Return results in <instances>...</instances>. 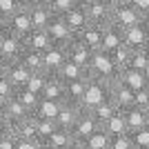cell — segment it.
Returning a JSON list of instances; mask_svg holds the SVG:
<instances>
[{
	"label": "cell",
	"mask_w": 149,
	"mask_h": 149,
	"mask_svg": "<svg viewBox=\"0 0 149 149\" xmlns=\"http://www.w3.org/2000/svg\"><path fill=\"white\" fill-rule=\"evenodd\" d=\"M0 93H2V96H7V98H11L13 93H16V87L9 82V78L5 76V71H2V69H0Z\"/></svg>",
	"instance_id": "obj_41"
},
{
	"label": "cell",
	"mask_w": 149,
	"mask_h": 149,
	"mask_svg": "<svg viewBox=\"0 0 149 149\" xmlns=\"http://www.w3.org/2000/svg\"><path fill=\"white\" fill-rule=\"evenodd\" d=\"M5 27L13 33H18L20 38H25L33 25H31V16H29V9L25 7H16L11 13H7V20H5Z\"/></svg>",
	"instance_id": "obj_4"
},
{
	"label": "cell",
	"mask_w": 149,
	"mask_h": 149,
	"mask_svg": "<svg viewBox=\"0 0 149 149\" xmlns=\"http://www.w3.org/2000/svg\"><path fill=\"white\" fill-rule=\"evenodd\" d=\"M143 20H145V16L131 2H127V0H123L120 5H116L113 11H111V22L116 27H120L123 31L134 27V25H138V22H143Z\"/></svg>",
	"instance_id": "obj_2"
},
{
	"label": "cell",
	"mask_w": 149,
	"mask_h": 149,
	"mask_svg": "<svg viewBox=\"0 0 149 149\" xmlns=\"http://www.w3.org/2000/svg\"><path fill=\"white\" fill-rule=\"evenodd\" d=\"M16 98L22 102V105L29 109L31 113L38 109V105H40V93H36V91H31V89H27V87H20V89H16V93H13Z\"/></svg>",
	"instance_id": "obj_33"
},
{
	"label": "cell",
	"mask_w": 149,
	"mask_h": 149,
	"mask_svg": "<svg viewBox=\"0 0 149 149\" xmlns=\"http://www.w3.org/2000/svg\"><path fill=\"white\" fill-rule=\"evenodd\" d=\"M47 76L49 74H45V71L31 74L29 82H27V89H31V91H36V93H42V87H45V82H47Z\"/></svg>",
	"instance_id": "obj_39"
},
{
	"label": "cell",
	"mask_w": 149,
	"mask_h": 149,
	"mask_svg": "<svg viewBox=\"0 0 149 149\" xmlns=\"http://www.w3.org/2000/svg\"><path fill=\"white\" fill-rule=\"evenodd\" d=\"M100 127H102V125L98 123V118H96L91 111L82 109L80 118H78V123H76V125H74V129H71V136H74L76 143H85V140H87L91 134H96Z\"/></svg>",
	"instance_id": "obj_6"
},
{
	"label": "cell",
	"mask_w": 149,
	"mask_h": 149,
	"mask_svg": "<svg viewBox=\"0 0 149 149\" xmlns=\"http://www.w3.org/2000/svg\"><path fill=\"white\" fill-rule=\"evenodd\" d=\"M87 80H74V82H67V100L74 102V105H80L82 107V98H85V91H87Z\"/></svg>",
	"instance_id": "obj_31"
},
{
	"label": "cell",
	"mask_w": 149,
	"mask_h": 149,
	"mask_svg": "<svg viewBox=\"0 0 149 149\" xmlns=\"http://www.w3.org/2000/svg\"><path fill=\"white\" fill-rule=\"evenodd\" d=\"M40 96H42V98H47V100H58V102H65V100H67V85H65V82H62L56 74H49Z\"/></svg>",
	"instance_id": "obj_14"
},
{
	"label": "cell",
	"mask_w": 149,
	"mask_h": 149,
	"mask_svg": "<svg viewBox=\"0 0 149 149\" xmlns=\"http://www.w3.org/2000/svg\"><path fill=\"white\" fill-rule=\"evenodd\" d=\"M74 143L76 140H74V136H71V131L58 127L49 138H45V149H69Z\"/></svg>",
	"instance_id": "obj_24"
},
{
	"label": "cell",
	"mask_w": 149,
	"mask_h": 149,
	"mask_svg": "<svg viewBox=\"0 0 149 149\" xmlns=\"http://www.w3.org/2000/svg\"><path fill=\"white\" fill-rule=\"evenodd\" d=\"M107 98H109V87L102 80H98V78H89L87 91H85V98H82V109L91 111L93 107H98Z\"/></svg>",
	"instance_id": "obj_7"
},
{
	"label": "cell",
	"mask_w": 149,
	"mask_h": 149,
	"mask_svg": "<svg viewBox=\"0 0 149 149\" xmlns=\"http://www.w3.org/2000/svg\"><path fill=\"white\" fill-rule=\"evenodd\" d=\"M145 49H147V51H149V45H147V47H145Z\"/></svg>",
	"instance_id": "obj_52"
},
{
	"label": "cell",
	"mask_w": 149,
	"mask_h": 149,
	"mask_svg": "<svg viewBox=\"0 0 149 149\" xmlns=\"http://www.w3.org/2000/svg\"><path fill=\"white\" fill-rule=\"evenodd\" d=\"M118 111H120V109H118V105H116V102H113L111 98L102 100V102H100L98 107H93V109H91V113L96 116V118H98V123H100V125H105L107 120L111 118V116H116Z\"/></svg>",
	"instance_id": "obj_29"
},
{
	"label": "cell",
	"mask_w": 149,
	"mask_h": 149,
	"mask_svg": "<svg viewBox=\"0 0 149 149\" xmlns=\"http://www.w3.org/2000/svg\"><path fill=\"white\" fill-rule=\"evenodd\" d=\"M120 45H125L123 40V29L120 27H116L113 22H109V25L102 27V51H116L120 47Z\"/></svg>",
	"instance_id": "obj_20"
},
{
	"label": "cell",
	"mask_w": 149,
	"mask_h": 149,
	"mask_svg": "<svg viewBox=\"0 0 149 149\" xmlns=\"http://www.w3.org/2000/svg\"><path fill=\"white\" fill-rule=\"evenodd\" d=\"M11 131L16 138H38V116L36 113H29L25 120L13 125Z\"/></svg>",
	"instance_id": "obj_23"
},
{
	"label": "cell",
	"mask_w": 149,
	"mask_h": 149,
	"mask_svg": "<svg viewBox=\"0 0 149 149\" xmlns=\"http://www.w3.org/2000/svg\"><path fill=\"white\" fill-rule=\"evenodd\" d=\"M45 2H49V0H45Z\"/></svg>",
	"instance_id": "obj_53"
},
{
	"label": "cell",
	"mask_w": 149,
	"mask_h": 149,
	"mask_svg": "<svg viewBox=\"0 0 149 149\" xmlns=\"http://www.w3.org/2000/svg\"><path fill=\"white\" fill-rule=\"evenodd\" d=\"M5 20H7V16H5V11H2V9H0V29H2V27H5Z\"/></svg>",
	"instance_id": "obj_48"
},
{
	"label": "cell",
	"mask_w": 149,
	"mask_h": 149,
	"mask_svg": "<svg viewBox=\"0 0 149 149\" xmlns=\"http://www.w3.org/2000/svg\"><path fill=\"white\" fill-rule=\"evenodd\" d=\"M125 118H127V127H129L131 134H138V131L149 127V111L143 109V107H138V105L125 109Z\"/></svg>",
	"instance_id": "obj_15"
},
{
	"label": "cell",
	"mask_w": 149,
	"mask_h": 149,
	"mask_svg": "<svg viewBox=\"0 0 149 149\" xmlns=\"http://www.w3.org/2000/svg\"><path fill=\"white\" fill-rule=\"evenodd\" d=\"M76 38H78L89 51H100L102 49V27L100 25H91V22H89L80 33H76Z\"/></svg>",
	"instance_id": "obj_17"
},
{
	"label": "cell",
	"mask_w": 149,
	"mask_h": 149,
	"mask_svg": "<svg viewBox=\"0 0 149 149\" xmlns=\"http://www.w3.org/2000/svg\"><path fill=\"white\" fill-rule=\"evenodd\" d=\"M2 71H5V76L9 78V82H11L16 89L27 87V82H29V78H31V69L27 67L20 58L18 60H9L5 67H2Z\"/></svg>",
	"instance_id": "obj_11"
},
{
	"label": "cell",
	"mask_w": 149,
	"mask_h": 149,
	"mask_svg": "<svg viewBox=\"0 0 149 149\" xmlns=\"http://www.w3.org/2000/svg\"><path fill=\"white\" fill-rule=\"evenodd\" d=\"M38 2H42V0H16V5H18V7H25V9H31V7H36Z\"/></svg>",
	"instance_id": "obj_46"
},
{
	"label": "cell",
	"mask_w": 149,
	"mask_h": 149,
	"mask_svg": "<svg viewBox=\"0 0 149 149\" xmlns=\"http://www.w3.org/2000/svg\"><path fill=\"white\" fill-rule=\"evenodd\" d=\"M56 129H58L56 120H51V118H38V138H40L42 143H45V138H49Z\"/></svg>",
	"instance_id": "obj_37"
},
{
	"label": "cell",
	"mask_w": 149,
	"mask_h": 149,
	"mask_svg": "<svg viewBox=\"0 0 149 149\" xmlns=\"http://www.w3.org/2000/svg\"><path fill=\"white\" fill-rule=\"evenodd\" d=\"M60 107L62 102H58V100H47L40 96V105H38V109L33 113H36L38 118H51V120H56V116L60 113Z\"/></svg>",
	"instance_id": "obj_30"
},
{
	"label": "cell",
	"mask_w": 149,
	"mask_h": 149,
	"mask_svg": "<svg viewBox=\"0 0 149 149\" xmlns=\"http://www.w3.org/2000/svg\"><path fill=\"white\" fill-rule=\"evenodd\" d=\"M107 5H111V7H116V5H120V2H123V0H105Z\"/></svg>",
	"instance_id": "obj_50"
},
{
	"label": "cell",
	"mask_w": 149,
	"mask_h": 149,
	"mask_svg": "<svg viewBox=\"0 0 149 149\" xmlns=\"http://www.w3.org/2000/svg\"><path fill=\"white\" fill-rule=\"evenodd\" d=\"M7 96H2V93H0V111H5V107H7Z\"/></svg>",
	"instance_id": "obj_47"
},
{
	"label": "cell",
	"mask_w": 149,
	"mask_h": 149,
	"mask_svg": "<svg viewBox=\"0 0 149 149\" xmlns=\"http://www.w3.org/2000/svg\"><path fill=\"white\" fill-rule=\"evenodd\" d=\"M42 56H45V71L47 74H58V69L69 60L67 47H62V45H51L47 51H42Z\"/></svg>",
	"instance_id": "obj_12"
},
{
	"label": "cell",
	"mask_w": 149,
	"mask_h": 149,
	"mask_svg": "<svg viewBox=\"0 0 149 149\" xmlns=\"http://www.w3.org/2000/svg\"><path fill=\"white\" fill-rule=\"evenodd\" d=\"M136 105L149 111V87H145V89H140V91H136Z\"/></svg>",
	"instance_id": "obj_42"
},
{
	"label": "cell",
	"mask_w": 149,
	"mask_h": 149,
	"mask_svg": "<svg viewBox=\"0 0 149 149\" xmlns=\"http://www.w3.org/2000/svg\"><path fill=\"white\" fill-rule=\"evenodd\" d=\"M47 33H49V38H51L54 45H62V47H69V45L74 42V38H76V33L69 29V25L65 22L62 16H54L51 25L47 27Z\"/></svg>",
	"instance_id": "obj_10"
},
{
	"label": "cell",
	"mask_w": 149,
	"mask_h": 149,
	"mask_svg": "<svg viewBox=\"0 0 149 149\" xmlns=\"http://www.w3.org/2000/svg\"><path fill=\"white\" fill-rule=\"evenodd\" d=\"M120 80L127 85L129 89H134V91H140V89L149 87V80L147 76H145V71H140V69H125V71H120Z\"/></svg>",
	"instance_id": "obj_22"
},
{
	"label": "cell",
	"mask_w": 149,
	"mask_h": 149,
	"mask_svg": "<svg viewBox=\"0 0 149 149\" xmlns=\"http://www.w3.org/2000/svg\"><path fill=\"white\" fill-rule=\"evenodd\" d=\"M9 131H11V123H9V118L5 116V111H0V136H5Z\"/></svg>",
	"instance_id": "obj_45"
},
{
	"label": "cell",
	"mask_w": 149,
	"mask_h": 149,
	"mask_svg": "<svg viewBox=\"0 0 149 149\" xmlns=\"http://www.w3.org/2000/svg\"><path fill=\"white\" fill-rule=\"evenodd\" d=\"M0 149H16V136H13V131L0 136Z\"/></svg>",
	"instance_id": "obj_43"
},
{
	"label": "cell",
	"mask_w": 149,
	"mask_h": 149,
	"mask_svg": "<svg viewBox=\"0 0 149 149\" xmlns=\"http://www.w3.org/2000/svg\"><path fill=\"white\" fill-rule=\"evenodd\" d=\"M145 149H149V147H145Z\"/></svg>",
	"instance_id": "obj_54"
},
{
	"label": "cell",
	"mask_w": 149,
	"mask_h": 149,
	"mask_svg": "<svg viewBox=\"0 0 149 149\" xmlns=\"http://www.w3.org/2000/svg\"><path fill=\"white\" fill-rule=\"evenodd\" d=\"M29 16H31V25L33 29H47L51 25V20H54V9L49 7V2H38L36 7H31L29 9Z\"/></svg>",
	"instance_id": "obj_19"
},
{
	"label": "cell",
	"mask_w": 149,
	"mask_h": 149,
	"mask_svg": "<svg viewBox=\"0 0 149 149\" xmlns=\"http://www.w3.org/2000/svg\"><path fill=\"white\" fill-rule=\"evenodd\" d=\"M109 149H138V143L134 134H120V136H111V147Z\"/></svg>",
	"instance_id": "obj_35"
},
{
	"label": "cell",
	"mask_w": 149,
	"mask_h": 149,
	"mask_svg": "<svg viewBox=\"0 0 149 149\" xmlns=\"http://www.w3.org/2000/svg\"><path fill=\"white\" fill-rule=\"evenodd\" d=\"M25 51V38H20L18 33L9 31L7 27L0 29V54L7 62L9 60H18Z\"/></svg>",
	"instance_id": "obj_3"
},
{
	"label": "cell",
	"mask_w": 149,
	"mask_h": 149,
	"mask_svg": "<svg viewBox=\"0 0 149 149\" xmlns=\"http://www.w3.org/2000/svg\"><path fill=\"white\" fill-rule=\"evenodd\" d=\"M89 74L91 78H98L102 80L109 87L113 80H118L120 78V69L116 67V62H113L111 54L109 51H93L91 54V60H89Z\"/></svg>",
	"instance_id": "obj_1"
},
{
	"label": "cell",
	"mask_w": 149,
	"mask_h": 149,
	"mask_svg": "<svg viewBox=\"0 0 149 149\" xmlns=\"http://www.w3.org/2000/svg\"><path fill=\"white\" fill-rule=\"evenodd\" d=\"M147 20H149V18H147Z\"/></svg>",
	"instance_id": "obj_55"
},
{
	"label": "cell",
	"mask_w": 149,
	"mask_h": 149,
	"mask_svg": "<svg viewBox=\"0 0 149 149\" xmlns=\"http://www.w3.org/2000/svg\"><path fill=\"white\" fill-rule=\"evenodd\" d=\"M62 18H65V22L69 25V29L74 31V33H80V31L89 25L87 9H85V5H82V0H80L76 7H71L67 13H62Z\"/></svg>",
	"instance_id": "obj_16"
},
{
	"label": "cell",
	"mask_w": 149,
	"mask_h": 149,
	"mask_svg": "<svg viewBox=\"0 0 149 149\" xmlns=\"http://www.w3.org/2000/svg\"><path fill=\"white\" fill-rule=\"evenodd\" d=\"M145 76H147V80H149V65H147V69H145Z\"/></svg>",
	"instance_id": "obj_51"
},
{
	"label": "cell",
	"mask_w": 149,
	"mask_h": 149,
	"mask_svg": "<svg viewBox=\"0 0 149 149\" xmlns=\"http://www.w3.org/2000/svg\"><path fill=\"white\" fill-rule=\"evenodd\" d=\"M82 145H85L87 149H109V147H111V136L100 127V129L96 131V134H91Z\"/></svg>",
	"instance_id": "obj_32"
},
{
	"label": "cell",
	"mask_w": 149,
	"mask_h": 149,
	"mask_svg": "<svg viewBox=\"0 0 149 149\" xmlns=\"http://www.w3.org/2000/svg\"><path fill=\"white\" fill-rule=\"evenodd\" d=\"M127 2H131L145 18H149V0H127Z\"/></svg>",
	"instance_id": "obj_44"
},
{
	"label": "cell",
	"mask_w": 149,
	"mask_h": 149,
	"mask_svg": "<svg viewBox=\"0 0 149 149\" xmlns=\"http://www.w3.org/2000/svg\"><path fill=\"white\" fill-rule=\"evenodd\" d=\"M58 78H60L65 85L67 82H74V80H87V78H91V74H89V67H82V65H78V62H71L67 60L65 65H62L60 69H58Z\"/></svg>",
	"instance_id": "obj_18"
},
{
	"label": "cell",
	"mask_w": 149,
	"mask_h": 149,
	"mask_svg": "<svg viewBox=\"0 0 149 149\" xmlns=\"http://www.w3.org/2000/svg\"><path fill=\"white\" fill-rule=\"evenodd\" d=\"M123 40L129 49H145L149 45V20L145 18L143 22L129 27L123 31Z\"/></svg>",
	"instance_id": "obj_8"
},
{
	"label": "cell",
	"mask_w": 149,
	"mask_h": 149,
	"mask_svg": "<svg viewBox=\"0 0 149 149\" xmlns=\"http://www.w3.org/2000/svg\"><path fill=\"white\" fill-rule=\"evenodd\" d=\"M82 5H85V9H87V18L91 25H100L105 27L111 22V11L113 7L107 5L105 0H82Z\"/></svg>",
	"instance_id": "obj_5"
},
{
	"label": "cell",
	"mask_w": 149,
	"mask_h": 149,
	"mask_svg": "<svg viewBox=\"0 0 149 149\" xmlns=\"http://www.w3.org/2000/svg\"><path fill=\"white\" fill-rule=\"evenodd\" d=\"M147 65H149V51L147 49H134V51H131V60H129L131 69H140V71H145Z\"/></svg>",
	"instance_id": "obj_36"
},
{
	"label": "cell",
	"mask_w": 149,
	"mask_h": 149,
	"mask_svg": "<svg viewBox=\"0 0 149 149\" xmlns=\"http://www.w3.org/2000/svg\"><path fill=\"white\" fill-rule=\"evenodd\" d=\"M131 51H134V49H129L127 45H120V47H118L116 51H111V58H113V62H116V67H118L120 71H125V69H129Z\"/></svg>",
	"instance_id": "obj_34"
},
{
	"label": "cell",
	"mask_w": 149,
	"mask_h": 149,
	"mask_svg": "<svg viewBox=\"0 0 149 149\" xmlns=\"http://www.w3.org/2000/svg\"><path fill=\"white\" fill-rule=\"evenodd\" d=\"M20 60L31 69V74H40V71H45V56H42V51L25 49V51H22V56H20ZM45 74H47V71H45Z\"/></svg>",
	"instance_id": "obj_28"
},
{
	"label": "cell",
	"mask_w": 149,
	"mask_h": 149,
	"mask_svg": "<svg viewBox=\"0 0 149 149\" xmlns=\"http://www.w3.org/2000/svg\"><path fill=\"white\" fill-rule=\"evenodd\" d=\"M80 2V0H49V7L54 9L56 16H62V13H67L71 7H76Z\"/></svg>",
	"instance_id": "obj_38"
},
{
	"label": "cell",
	"mask_w": 149,
	"mask_h": 149,
	"mask_svg": "<svg viewBox=\"0 0 149 149\" xmlns=\"http://www.w3.org/2000/svg\"><path fill=\"white\" fill-rule=\"evenodd\" d=\"M102 129L109 134V136H120V134H131L129 127H127V118H125V111H118L116 116H111V118L107 120L105 125H102Z\"/></svg>",
	"instance_id": "obj_27"
},
{
	"label": "cell",
	"mask_w": 149,
	"mask_h": 149,
	"mask_svg": "<svg viewBox=\"0 0 149 149\" xmlns=\"http://www.w3.org/2000/svg\"><path fill=\"white\" fill-rule=\"evenodd\" d=\"M69 149H87V147H85V145H82V143H74V145H71V147H69Z\"/></svg>",
	"instance_id": "obj_49"
},
{
	"label": "cell",
	"mask_w": 149,
	"mask_h": 149,
	"mask_svg": "<svg viewBox=\"0 0 149 149\" xmlns=\"http://www.w3.org/2000/svg\"><path fill=\"white\" fill-rule=\"evenodd\" d=\"M80 113H82V107L80 105H74V102L65 100L62 107H60V113L56 116V125L60 127V129L71 131V129H74V125L78 123V118H80Z\"/></svg>",
	"instance_id": "obj_13"
},
{
	"label": "cell",
	"mask_w": 149,
	"mask_h": 149,
	"mask_svg": "<svg viewBox=\"0 0 149 149\" xmlns=\"http://www.w3.org/2000/svg\"><path fill=\"white\" fill-rule=\"evenodd\" d=\"M16 149H45L40 138H16Z\"/></svg>",
	"instance_id": "obj_40"
},
{
	"label": "cell",
	"mask_w": 149,
	"mask_h": 149,
	"mask_svg": "<svg viewBox=\"0 0 149 149\" xmlns=\"http://www.w3.org/2000/svg\"><path fill=\"white\" fill-rule=\"evenodd\" d=\"M51 38L47 33V29H31L25 36V49H33V51H47L51 47Z\"/></svg>",
	"instance_id": "obj_21"
},
{
	"label": "cell",
	"mask_w": 149,
	"mask_h": 149,
	"mask_svg": "<svg viewBox=\"0 0 149 149\" xmlns=\"http://www.w3.org/2000/svg\"><path fill=\"white\" fill-rule=\"evenodd\" d=\"M109 98L118 105L120 111H125V109H129V107L136 105V91L129 89L123 80H120V78H118V80H113L111 85H109Z\"/></svg>",
	"instance_id": "obj_9"
},
{
	"label": "cell",
	"mask_w": 149,
	"mask_h": 149,
	"mask_svg": "<svg viewBox=\"0 0 149 149\" xmlns=\"http://www.w3.org/2000/svg\"><path fill=\"white\" fill-rule=\"evenodd\" d=\"M91 54L93 51H89L85 45L78 40V38H74V42L67 47V58L71 62H78V65H82V67H89V60H91Z\"/></svg>",
	"instance_id": "obj_26"
},
{
	"label": "cell",
	"mask_w": 149,
	"mask_h": 149,
	"mask_svg": "<svg viewBox=\"0 0 149 149\" xmlns=\"http://www.w3.org/2000/svg\"><path fill=\"white\" fill-rule=\"evenodd\" d=\"M29 109H27L25 105H22V102H20L18 98H16V96H11V98L7 100V107H5V116L7 118H9V123H11V127L13 125H18L20 120H25L27 116H29Z\"/></svg>",
	"instance_id": "obj_25"
}]
</instances>
